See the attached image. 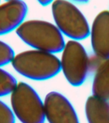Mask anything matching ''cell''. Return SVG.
<instances>
[{
  "label": "cell",
  "mask_w": 109,
  "mask_h": 123,
  "mask_svg": "<svg viewBox=\"0 0 109 123\" xmlns=\"http://www.w3.org/2000/svg\"><path fill=\"white\" fill-rule=\"evenodd\" d=\"M15 32L23 42L34 49L54 54L62 51L65 46L63 33L49 21L25 20Z\"/></svg>",
  "instance_id": "cell-1"
},
{
  "label": "cell",
  "mask_w": 109,
  "mask_h": 123,
  "mask_svg": "<svg viewBox=\"0 0 109 123\" xmlns=\"http://www.w3.org/2000/svg\"><path fill=\"white\" fill-rule=\"evenodd\" d=\"M11 64L19 74L36 81L52 78L61 70L60 60L54 54L34 49L15 55Z\"/></svg>",
  "instance_id": "cell-2"
},
{
  "label": "cell",
  "mask_w": 109,
  "mask_h": 123,
  "mask_svg": "<svg viewBox=\"0 0 109 123\" xmlns=\"http://www.w3.org/2000/svg\"><path fill=\"white\" fill-rule=\"evenodd\" d=\"M10 105L15 117L22 123H45L44 102L27 83H17L10 94Z\"/></svg>",
  "instance_id": "cell-3"
},
{
  "label": "cell",
  "mask_w": 109,
  "mask_h": 123,
  "mask_svg": "<svg viewBox=\"0 0 109 123\" xmlns=\"http://www.w3.org/2000/svg\"><path fill=\"white\" fill-rule=\"evenodd\" d=\"M51 10L55 26L73 40H82L90 34L86 17L77 6L68 0H54Z\"/></svg>",
  "instance_id": "cell-4"
},
{
  "label": "cell",
  "mask_w": 109,
  "mask_h": 123,
  "mask_svg": "<svg viewBox=\"0 0 109 123\" xmlns=\"http://www.w3.org/2000/svg\"><path fill=\"white\" fill-rule=\"evenodd\" d=\"M61 58V67L65 78L73 86H80L90 71V57L84 46L77 40L65 44Z\"/></svg>",
  "instance_id": "cell-5"
},
{
  "label": "cell",
  "mask_w": 109,
  "mask_h": 123,
  "mask_svg": "<svg viewBox=\"0 0 109 123\" xmlns=\"http://www.w3.org/2000/svg\"><path fill=\"white\" fill-rule=\"evenodd\" d=\"M44 103L45 119L49 123H79L73 106L61 93L49 92Z\"/></svg>",
  "instance_id": "cell-6"
},
{
  "label": "cell",
  "mask_w": 109,
  "mask_h": 123,
  "mask_svg": "<svg viewBox=\"0 0 109 123\" xmlns=\"http://www.w3.org/2000/svg\"><path fill=\"white\" fill-rule=\"evenodd\" d=\"M89 35L94 55L102 60L109 58V10H103L96 16Z\"/></svg>",
  "instance_id": "cell-7"
},
{
  "label": "cell",
  "mask_w": 109,
  "mask_h": 123,
  "mask_svg": "<svg viewBox=\"0 0 109 123\" xmlns=\"http://www.w3.org/2000/svg\"><path fill=\"white\" fill-rule=\"evenodd\" d=\"M27 11V5L22 0L0 3V36L17 30L25 21Z\"/></svg>",
  "instance_id": "cell-8"
},
{
  "label": "cell",
  "mask_w": 109,
  "mask_h": 123,
  "mask_svg": "<svg viewBox=\"0 0 109 123\" xmlns=\"http://www.w3.org/2000/svg\"><path fill=\"white\" fill-rule=\"evenodd\" d=\"M85 111L89 123H109V102L92 95L87 98Z\"/></svg>",
  "instance_id": "cell-9"
},
{
  "label": "cell",
  "mask_w": 109,
  "mask_h": 123,
  "mask_svg": "<svg viewBox=\"0 0 109 123\" xmlns=\"http://www.w3.org/2000/svg\"><path fill=\"white\" fill-rule=\"evenodd\" d=\"M93 95L109 101V58L102 60L94 71Z\"/></svg>",
  "instance_id": "cell-10"
},
{
  "label": "cell",
  "mask_w": 109,
  "mask_h": 123,
  "mask_svg": "<svg viewBox=\"0 0 109 123\" xmlns=\"http://www.w3.org/2000/svg\"><path fill=\"white\" fill-rule=\"evenodd\" d=\"M17 83L11 73L0 67V98L10 95Z\"/></svg>",
  "instance_id": "cell-11"
},
{
  "label": "cell",
  "mask_w": 109,
  "mask_h": 123,
  "mask_svg": "<svg viewBox=\"0 0 109 123\" xmlns=\"http://www.w3.org/2000/svg\"><path fill=\"white\" fill-rule=\"evenodd\" d=\"M15 55L9 44L0 40V67L11 63Z\"/></svg>",
  "instance_id": "cell-12"
},
{
  "label": "cell",
  "mask_w": 109,
  "mask_h": 123,
  "mask_svg": "<svg viewBox=\"0 0 109 123\" xmlns=\"http://www.w3.org/2000/svg\"><path fill=\"white\" fill-rule=\"evenodd\" d=\"M0 123H15V116L11 108L1 99Z\"/></svg>",
  "instance_id": "cell-13"
},
{
  "label": "cell",
  "mask_w": 109,
  "mask_h": 123,
  "mask_svg": "<svg viewBox=\"0 0 109 123\" xmlns=\"http://www.w3.org/2000/svg\"><path fill=\"white\" fill-rule=\"evenodd\" d=\"M36 1L42 6H47L54 1V0H36Z\"/></svg>",
  "instance_id": "cell-14"
},
{
  "label": "cell",
  "mask_w": 109,
  "mask_h": 123,
  "mask_svg": "<svg viewBox=\"0 0 109 123\" xmlns=\"http://www.w3.org/2000/svg\"><path fill=\"white\" fill-rule=\"evenodd\" d=\"M75 2H78V3H86L89 0H73Z\"/></svg>",
  "instance_id": "cell-15"
},
{
  "label": "cell",
  "mask_w": 109,
  "mask_h": 123,
  "mask_svg": "<svg viewBox=\"0 0 109 123\" xmlns=\"http://www.w3.org/2000/svg\"><path fill=\"white\" fill-rule=\"evenodd\" d=\"M5 1H22V0H5Z\"/></svg>",
  "instance_id": "cell-16"
}]
</instances>
